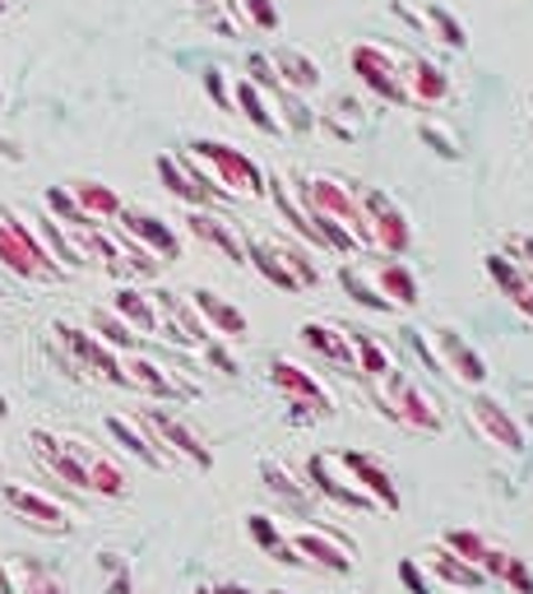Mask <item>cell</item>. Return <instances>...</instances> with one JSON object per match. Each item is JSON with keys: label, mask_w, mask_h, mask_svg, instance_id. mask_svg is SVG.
I'll return each instance as SVG.
<instances>
[{"label": "cell", "mask_w": 533, "mask_h": 594, "mask_svg": "<svg viewBox=\"0 0 533 594\" xmlns=\"http://www.w3.org/2000/svg\"><path fill=\"white\" fill-rule=\"evenodd\" d=\"M185 159H191V168L204 177V187L219 200H255V195H264L260 168L247 159L242 149H232L223 140H195L191 149H185Z\"/></svg>", "instance_id": "obj_1"}, {"label": "cell", "mask_w": 533, "mask_h": 594, "mask_svg": "<svg viewBox=\"0 0 533 594\" xmlns=\"http://www.w3.org/2000/svg\"><path fill=\"white\" fill-rule=\"evenodd\" d=\"M0 265H6L14 279H29V283H57L66 274L57 261H51V251L38 238V228H29L10 210H0Z\"/></svg>", "instance_id": "obj_2"}, {"label": "cell", "mask_w": 533, "mask_h": 594, "mask_svg": "<svg viewBox=\"0 0 533 594\" xmlns=\"http://www.w3.org/2000/svg\"><path fill=\"white\" fill-rule=\"evenodd\" d=\"M371 400L385 413L390 423L409 427V432H441V409L426 400V391H418V381L409 372L390 368L381 381H371Z\"/></svg>", "instance_id": "obj_3"}, {"label": "cell", "mask_w": 533, "mask_h": 594, "mask_svg": "<svg viewBox=\"0 0 533 594\" xmlns=\"http://www.w3.org/2000/svg\"><path fill=\"white\" fill-rule=\"evenodd\" d=\"M247 261L274 283V289H288V293H302L311 289V283L320 279L315 261L302 251V246H292L288 238H264V242H247Z\"/></svg>", "instance_id": "obj_4"}, {"label": "cell", "mask_w": 533, "mask_h": 594, "mask_svg": "<svg viewBox=\"0 0 533 594\" xmlns=\"http://www.w3.org/2000/svg\"><path fill=\"white\" fill-rule=\"evenodd\" d=\"M353 70H358V80L371 93H376V98L409 108V93H404V51L381 47V42H362V47H353Z\"/></svg>", "instance_id": "obj_5"}, {"label": "cell", "mask_w": 533, "mask_h": 594, "mask_svg": "<svg viewBox=\"0 0 533 594\" xmlns=\"http://www.w3.org/2000/svg\"><path fill=\"white\" fill-rule=\"evenodd\" d=\"M135 423L144 427V436H149V442H153L158 451H163L168 460L185 455V460H191V464H195V470H209V464H213L209 446H204V442H200V436H195L191 427H185V423L177 419V413H172V409H149V413H140V419H135Z\"/></svg>", "instance_id": "obj_6"}, {"label": "cell", "mask_w": 533, "mask_h": 594, "mask_svg": "<svg viewBox=\"0 0 533 594\" xmlns=\"http://www.w3.org/2000/svg\"><path fill=\"white\" fill-rule=\"evenodd\" d=\"M270 381L288 395V404H292L298 419H325V413H334V395L325 391V381H315L302 363L274 358V363H270Z\"/></svg>", "instance_id": "obj_7"}, {"label": "cell", "mask_w": 533, "mask_h": 594, "mask_svg": "<svg viewBox=\"0 0 533 594\" xmlns=\"http://www.w3.org/2000/svg\"><path fill=\"white\" fill-rule=\"evenodd\" d=\"M362 204H366L371 238H376V255H390V261H399V255L409 251V242H413L404 210H399V204L385 191H366V187H362Z\"/></svg>", "instance_id": "obj_8"}, {"label": "cell", "mask_w": 533, "mask_h": 594, "mask_svg": "<svg viewBox=\"0 0 533 594\" xmlns=\"http://www.w3.org/2000/svg\"><path fill=\"white\" fill-rule=\"evenodd\" d=\"M306 479H311V493H315V497H325V502H334V506L366 511V515H371V511H381L353 479H339V455H311Z\"/></svg>", "instance_id": "obj_9"}, {"label": "cell", "mask_w": 533, "mask_h": 594, "mask_svg": "<svg viewBox=\"0 0 533 594\" xmlns=\"http://www.w3.org/2000/svg\"><path fill=\"white\" fill-rule=\"evenodd\" d=\"M292 548H298V557L306 566H325V572H353V544L334 530H292L283 534Z\"/></svg>", "instance_id": "obj_10"}, {"label": "cell", "mask_w": 533, "mask_h": 594, "mask_svg": "<svg viewBox=\"0 0 533 594\" xmlns=\"http://www.w3.org/2000/svg\"><path fill=\"white\" fill-rule=\"evenodd\" d=\"M302 344L325 358V363L343 376H358V353H353V330L339 325V321H306L302 325Z\"/></svg>", "instance_id": "obj_11"}, {"label": "cell", "mask_w": 533, "mask_h": 594, "mask_svg": "<svg viewBox=\"0 0 533 594\" xmlns=\"http://www.w3.org/2000/svg\"><path fill=\"white\" fill-rule=\"evenodd\" d=\"M426 363H432L436 372H450L455 381L464 385H483L487 381V363L473 353V344H464L455 330H436V349H422Z\"/></svg>", "instance_id": "obj_12"}, {"label": "cell", "mask_w": 533, "mask_h": 594, "mask_svg": "<svg viewBox=\"0 0 533 594\" xmlns=\"http://www.w3.org/2000/svg\"><path fill=\"white\" fill-rule=\"evenodd\" d=\"M469 427H477V436H483L487 446H496V451H511V455L524 451V432H520V423L511 419V409H501V404L487 400V395L469 400Z\"/></svg>", "instance_id": "obj_13"}, {"label": "cell", "mask_w": 533, "mask_h": 594, "mask_svg": "<svg viewBox=\"0 0 533 594\" xmlns=\"http://www.w3.org/2000/svg\"><path fill=\"white\" fill-rule=\"evenodd\" d=\"M61 334V344L70 349V358H74V368H89L93 376H102V381H117V385H125V368H121V358L107 349L98 334H89V330H79V325H61L57 330Z\"/></svg>", "instance_id": "obj_14"}, {"label": "cell", "mask_w": 533, "mask_h": 594, "mask_svg": "<svg viewBox=\"0 0 533 594\" xmlns=\"http://www.w3.org/2000/svg\"><path fill=\"white\" fill-rule=\"evenodd\" d=\"M339 464L349 470V479L362 487V493L376 502L381 511H399V483H394V474L385 470V464L376 460V455H362V451H343L339 455Z\"/></svg>", "instance_id": "obj_15"}, {"label": "cell", "mask_w": 533, "mask_h": 594, "mask_svg": "<svg viewBox=\"0 0 533 594\" xmlns=\"http://www.w3.org/2000/svg\"><path fill=\"white\" fill-rule=\"evenodd\" d=\"M0 497H6V506L14 515H23V521H33L38 530H51V534H61L70 530V511L61 502H51L42 493H33V487H19V483H6L0 487Z\"/></svg>", "instance_id": "obj_16"}, {"label": "cell", "mask_w": 533, "mask_h": 594, "mask_svg": "<svg viewBox=\"0 0 533 594\" xmlns=\"http://www.w3.org/2000/svg\"><path fill=\"white\" fill-rule=\"evenodd\" d=\"M117 219H121V228H125V238H135L144 251L158 255V261H163V255H181L177 228H168L158 214H149V210H121Z\"/></svg>", "instance_id": "obj_17"}, {"label": "cell", "mask_w": 533, "mask_h": 594, "mask_svg": "<svg viewBox=\"0 0 533 594\" xmlns=\"http://www.w3.org/2000/svg\"><path fill=\"white\" fill-rule=\"evenodd\" d=\"M404 93H409V108H436L450 93V80H445L441 66L404 57Z\"/></svg>", "instance_id": "obj_18"}, {"label": "cell", "mask_w": 533, "mask_h": 594, "mask_svg": "<svg viewBox=\"0 0 533 594\" xmlns=\"http://www.w3.org/2000/svg\"><path fill=\"white\" fill-rule=\"evenodd\" d=\"M158 177H163V187L172 195H181L185 204H195V210H213V200H219V195L204 187V177L191 168L185 153H181V159H158Z\"/></svg>", "instance_id": "obj_19"}, {"label": "cell", "mask_w": 533, "mask_h": 594, "mask_svg": "<svg viewBox=\"0 0 533 594\" xmlns=\"http://www.w3.org/2000/svg\"><path fill=\"white\" fill-rule=\"evenodd\" d=\"M487 270L496 279V289L511 298L515 312H524L533 321V265L524 261H505V255H487Z\"/></svg>", "instance_id": "obj_20"}, {"label": "cell", "mask_w": 533, "mask_h": 594, "mask_svg": "<svg viewBox=\"0 0 533 594\" xmlns=\"http://www.w3.org/2000/svg\"><path fill=\"white\" fill-rule=\"evenodd\" d=\"M366 279H371V289H376L394 306V312H399V306H413L418 302V279H413V270L404 261H390V255H385V261L371 265Z\"/></svg>", "instance_id": "obj_21"}, {"label": "cell", "mask_w": 533, "mask_h": 594, "mask_svg": "<svg viewBox=\"0 0 533 594\" xmlns=\"http://www.w3.org/2000/svg\"><path fill=\"white\" fill-rule=\"evenodd\" d=\"M185 223H191V232H195V238L200 242H209V246H219L223 255H228V261L232 265H247V246H242V238H237V232H232V219H223V214H213V210H195L191 219H185Z\"/></svg>", "instance_id": "obj_22"}, {"label": "cell", "mask_w": 533, "mask_h": 594, "mask_svg": "<svg viewBox=\"0 0 533 594\" xmlns=\"http://www.w3.org/2000/svg\"><path fill=\"white\" fill-rule=\"evenodd\" d=\"M270 61H274V74H279V84L288 93H315L320 89V70L311 57H302L298 47H279L270 51Z\"/></svg>", "instance_id": "obj_23"}, {"label": "cell", "mask_w": 533, "mask_h": 594, "mask_svg": "<svg viewBox=\"0 0 533 594\" xmlns=\"http://www.w3.org/2000/svg\"><path fill=\"white\" fill-rule=\"evenodd\" d=\"M426 572H432L436 585H450V590H477V585H487V576L477 572V566H469L464 557H455L445 544H436L432 553H426Z\"/></svg>", "instance_id": "obj_24"}, {"label": "cell", "mask_w": 533, "mask_h": 594, "mask_svg": "<svg viewBox=\"0 0 533 594\" xmlns=\"http://www.w3.org/2000/svg\"><path fill=\"white\" fill-rule=\"evenodd\" d=\"M191 306H195V316L204 321V330H213V334H228V340H237V334H247V316L237 312L232 302L213 298L209 289H200V293L191 298Z\"/></svg>", "instance_id": "obj_25"}, {"label": "cell", "mask_w": 533, "mask_h": 594, "mask_svg": "<svg viewBox=\"0 0 533 594\" xmlns=\"http://www.w3.org/2000/svg\"><path fill=\"white\" fill-rule=\"evenodd\" d=\"M117 316L135 334H163V316H158V306H153V293L121 289L117 293Z\"/></svg>", "instance_id": "obj_26"}, {"label": "cell", "mask_w": 533, "mask_h": 594, "mask_svg": "<svg viewBox=\"0 0 533 594\" xmlns=\"http://www.w3.org/2000/svg\"><path fill=\"white\" fill-rule=\"evenodd\" d=\"M483 576H487V581H501V585H511L515 594H533V576H529L524 557L505 553V548H496V544H492V553L483 557Z\"/></svg>", "instance_id": "obj_27"}, {"label": "cell", "mask_w": 533, "mask_h": 594, "mask_svg": "<svg viewBox=\"0 0 533 594\" xmlns=\"http://www.w3.org/2000/svg\"><path fill=\"white\" fill-rule=\"evenodd\" d=\"M70 195H74V204H79V210H84L93 223H107V219H117V214L125 210L121 195H117L112 187H102V182H74Z\"/></svg>", "instance_id": "obj_28"}, {"label": "cell", "mask_w": 533, "mask_h": 594, "mask_svg": "<svg viewBox=\"0 0 533 594\" xmlns=\"http://www.w3.org/2000/svg\"><path fill=\"white\" fill-rule=\"evenodd\" d=\"M232 108L242 112L251 125H260L264 135H283V121H274V117H270V102L260 98V89H255L251 80H242V84H237V93H232Z\"/></svg>", "instance_id": "obj_29"}, {"label": "cell", "mask_w": 533, "mask_h": 594, "mask_svg": "<svg viewBox=\"0 0 533 594\" xmlns=\"http://www.w3.org/2000/svg\"><path fill=\"white\" fill-rule=\"evenodd\" d=\"M121 368H125V385H144V391L158 395V400H177V381L158 363H149V358H130V363H121Z\"/></svg>", "instance_id": "obj_30"}, {"label": "cell", "mask_w": 533, "mask_h": 594, "mask_svg": "<svg viewBox=\"0 0 533 594\" xmlns=\"http://www.w3.org/2000/svg\"><path fill=\"white\" fill-rule=\"evenodd\" d=\"M353 353H358V376H366V381H381L394 368L390 349L376 340V334H366V330H353Z\"/></svg>", "instance_id": "obj_31"}, {"label": "cell", "mask_w": 533, "mask_h": 594, "mask_svg": "<svg viewBox=\"0 0 533 594\" xmlns=\"http://www.w3.org/2000/svg\"><path fill=\"white\" fill-rule=\"evenodd\" d=\"M107 427H112V436H117V442L125 446V451H135L144 464H153V470H168V455L163 451H158L153 442H149V436H144V427L140 423H130V419H112V423H107Z\"/></svg>", "instance_id": "obj_32"}, {"label": "cell", "mask_w": 533, "mask_h": 594, "mask_svg": "<svg viewBox=\"0 0 533 594\" xmlns=\"http://www.w3.org/2000/svg\"><path fill=\"white\" fill-rule=\"evenodd\" d=\"M84 464H89V493H102V497H125V474L117 460L107 455H89L84 451Z\"/></svg>", "instance_id": "obj_33"}, {"label": "cell", "mask_w": 533, "mask_h": 594, "mask_svg": "<svg viewBox=\"0 0 533 594\" xmlns=\"http://www.w3.org/2000/svg\"><path fill=\"white\" fill-rule=\"evenodd\" d=\"M6 581H19V594H70L57 576L47 572V566H23V562H10L6 566Z\"/></svg>", "instance_id": "obj_34"}, {"label": "cell", "mask_w": 533, "mask_h": 594, "mask_svg": "<svg viewBox=\"0 0 533 594\" xmlns=\"http://www.w3.org/2000/svg\"><path fill=\"white\" fill-rule=\"evenodd\" d=\"M445 548L455 553V557H464L469 566H477V572H483V557L492 553V538H487V534H477V530H450V534H445Z\"/></svg>", "instance_id": "obj_35"}, {"label": "cell", "mask_w": 533, "mask_h": 594, "mask_svg": "<svg viewBox=\"0 0 533 594\" xmlns=\"http://www.w3.org/2000/svg\"><path fill=\"white\" fill-rule=\"evenodd\" d=\"M325 125H330L334 135H343V140H358L366 121H362V112H358V102H353V98H339L334 108L325 112Z\"/></svg>", "instance_id": "obj_36"}, {"label": "cell", "mask_w": 533, "mask_h": 594, "mask_svg": "<svg viewBox=\"0 0 533 594\" xmlns=\"http://www.w3.org/2000/svg\"><path fill=\"white\" fill-rule=\"evenodd\" d=\"M339 279H343V289H349L358 302H366V306H371V312H394V306H390L376 289H371V279H366L358 265H343V270H339Z\"/></svg>", "instance_id": "obj_37"}, {"label": "cell", "mask_w": 533, "mask_h": 594, "mask_svg": "<svg viewBox=\"0 0 533 594\" xmlns=\"http://www.w3.org/2000/svg\"><path fill=\"white\" fill-rule=\"evenodd\" d=\"M264 479H270V487H274V493H279V497H288L292 506H306V502L315 497V493H311V487H302L298 479H292V470H283V464H274V460H270V464H264Z\"/></svg>", "instance_id": "obj_38"}, {"label": "cell", "mask_w": 533, "mask_h": 594, "mask_svg": "<svg viewBox=\"0 0 533 594\" xmlns=\"http://www.w3.org/2000/svg\"><path fill=\"white\" fill-rule=\"evenodd\" d=\"M93 325H98V340L107 344V349H135V340H140V334L135 330H130L121 316H93Z\"/></svg>", "instance_id": "obj_39"}, {"label": "cell", "mask_w": 533, "mask_h": 594, "mask_svg": "<svg viewBox=\"0 0 533 594\" xmlns=\"http://www.w3.org/2000/svg\"><path fill=\"white\" fill-rule=\"evenodd\" d=\"M247 534L255 538V544H260L264 553H274V548L283 544V534L274 530V521H270V515H251V521H247Z\"/></svg>", "instance_id": "obj_40"}, {"label": "cell", "mask_w": 533, "mask_h": 594, "mask_svg": "<svg viewBox=\"0 0 533 594\" xmlns=\"http://www.w3.org/2000/svg\"><path fill=\"white\" fill-rule=\"evenodd\" d=\"M426 23H432V29H441V33H445L441 42H450V47H464V29H460V23L450 19L445 10H436V6H432V10H426Z\"/></svg>", "instance_id": "obj_41"}, {"label": "cell", "mask_w": 533, "mask_h": 594, "mask_svg": "<svg viewBox=\"0 0 533 594\" xmlns=\"http://www.w3.org/2000/svg\"><path fill=\"white\" fill-rule=\"evenodd\" d=\"M399 581L409 585V594H432V585H426L422 572H418V562H399Z\"/></svg>", "instance_id": "obj_42"}, {"label": "cell", "mask_w": 533, "mask_h": 594, "mask_svg": "<svg viewBox=\"0 0 533 594\" xmlns=\"http://www.w3.org/2000/svg\"><path fill=\"white\" fill-rule=\"evenodd\" d=\"M204 89L219 98L223 108H232V93H228V84H223V70H209V74H204Z\"/></svg>", "instance_id": "obj_43"}, {"label": "cell", "mask_w": 533, "mask_h": 594, "mask_svg": "<svg viewBox=\"0 0 533 594\" xmlns=\"http://www.w3.org/2000/svg\"><path fill=\"white\" fill-rule=\"evenodd\" d=\"M204 353H209V363H219V368H223V372H228V376H232V372H237V363H232V353H228V349H219V344H209V349H204Z\"/></svg>", "instance_id": "obj_44"}, {"label": "cell", "mask_w": 533, "mask_h": 594, "mask_svg": "<svg viewBox=\"0 0 533 594\" xmlns=\"http://www.w3.org/2000/svg\"><path fill=\"white\" fill-rule=\"evenodd\" d=\"M107 594H130V581H125V576H117V581H112V590H107Z\"/></svg>", "instance_id": "obj_45"}, {"label": "cell", "mask_w": 533, "mask_h": 594, "mask_svg": "<svg viewBox=\"0 0 533 594\" xmlns=\"http://www.w3.org/2000/svg\"><path fill=\"white\" fill-rule=\"evenodd\" d=\"M524 255H529V261H524V265H533V238L524 242Z\"/></svg>", "instance_id": "obj_46"}, {"label": "cell", "mask_w": 533, "mask_h": 594, "mask_svg": "<svg viewBox=\"0 0 533 594\" xmlns=\"http://www.w3.org/2000/svg\"><path fill=\"white\" fill-rule=\"evenodd\" d=\"M195 594H213V590H195Z\"/></svg>", "instance_id": "obj_47"}, {"label": "cell", "mask_w": 533, "mask_h": 594, "mask_svg": "<svg viewBox=\"0 0 533 594\" xmlns=\"http://www.w3.org/2000/svg\"><path fill=\"white\" fill-rule=\"evenodd\" d=\"M270 594H283V590H270Z\"/></svg>", "instance_id": "obj_48"}, {"label": "cell", "mask_w": 533, "mask_h": 594, "mask_svg": "<svg viewBox=\"0 0 533 594\" xmlns=\"http://www.w3.org/2000/svg\"><path fill=\"white\" fill-rule=\"evenodd\" d=\"M0 10H6V0H0Z\"/></svg>", "instance_id": "obj_49"}, {"label": "cell", "mask_w": 533, "mask_h": 594, "mask_svg": "<svg viewBox=\"0 0 533 594\" xmlns=\"http://www.w3.org/2000/svg\"><path fill=\"white\" fill-rule=\"evenodd\" d=\"M0 298H6V293H0Z\"/></svg>", "instance_id": "obj_50"}]
</instances>
